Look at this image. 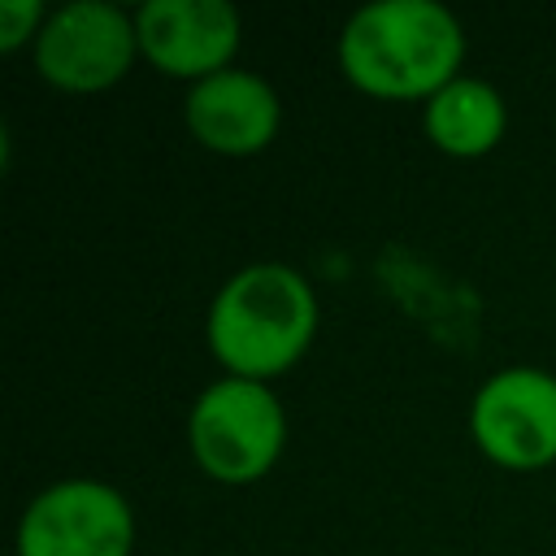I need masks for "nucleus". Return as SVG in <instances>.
Segmentation results:
<instances>
[{"label":"nucleus","instance_id":"6e6552de","mask_svg":"<svg viewBox=\"0 0 556 556\" xmlns=\"http://www.w3.org/2000/svg\"><path fill=\"white\" fill-rule=\"evenodd\" d=\"M187 130L200 148L217 156H256L278 139L282 100L252 70H222L195 83L182 100Z\"/></svg>","mask_w":556,"mask_h":556},{"label":"nucleus","instance_id":"423d86ee","mask_svg":"<svg viewBox=\"0 0 556 556\" xmlns=\"http://www.w3.org/2000/svg\"><path fill=\"white\" fill-rule=\"evenodd\" d=\"M473 447L513 473L556 465V374L534 365L495 369L469 404Z\"/></svg>","mask_w":556,"mask_h":556},{"label":"nucleus","instance_id":"0eeeda50","mask_svg":"<svg viewBox=\"0 0 556 556\" xmlns=\"http://www.w3.org/2000/svg\"><path fill=\"white\" fill-rule=\"evenodd\" d=\"M139 56L178 83H204L235 70L243 17L226 0H143L135 9Z\"/></svg>","mask_w":556,"mask_h":556},{"label":"nucleus","instance_id":"20e7f679","mask_svg":"<svg viewBox=\"0 0 556 556\" xmlns=\"http://www.w3.org/2000/svg\"><path fill=\"white\" fill-rule=\"evenodd\" d=\"M135 56H139L135 13L109 0H70L52 9L35 39L39 78L70 96L109 91L130 74Z\"/></svg>","mask_w":556,"mask_h":556},{"label":"nucleus","instance_id":"f257e3e1","mask_svg":"<svg viewBox=\"0 0 556 556\" xmlns=\"http://www.w3.org/2000/svg\"><path fill=\"white\" fill-rule=\"evenodd\" d=\"M343 78L374 100H430L465 61V26L439 0H374L339 30Z\"/></svg>","mask_w":556,"mask_h":556},{"label":"nucleus","instance_id":"f03ea898","mask_svg":"<svg viewBox=\"0 0 556 556\" xmlns=\"http://www.w3.org/2000/svg\"><path fill=\"white\" fill-rule=\"evenodd\" d=\"M317 291L282 261H256L235 269L204 317V339L213 361L230 378L269 382L287 374L317 339Z\"/></svg>","mask_w":556,"mask_h":556},{"label":"nucleus","instance_id":"1a4fd4ad","mask_svg":"<svg viewBox=\"0 0 556 556\" xmlns=\"http://www.w3.org/2000/svg\"><path fill=\"white\" fill-rule=\"evenodd\" d=\"M421 126H426V139L443 156L473 161V156H486L504 139L508 104L486 78L460 74L421 104Z\"/></svg>","mask_w":556,"mask_h":556},{"label":"nucleus","instance_id":"9d476101","mask_svg":"<svg viewBox=\"0 0 556 556\" xmlns=\"http://www.w3.org/2000/svg\"><path fill=\"white\" fill-rule=\"evenodd\" d=\"M48 9L39 0H0V52H17L39 39Z\"/></svg>","mask_w":556,"mask_h":556},{"label":"nucleus","instance_id":"39448f33","mask_svg":"<svg viewBox=\"0 0 556 556\" xmlns=\"http://www.w3.org/2000/svg\"><path fill=\"white\" fill-rule=\"evenodd\" d=\"M17 556H130V500L100 478L48 482L17 517Z\"/></svg>","mask_w":556,"mask_h":556},{"label":"nucleus","instance_id":"7ed1b4c3","mask_svg":"<svg viewBox=\"0 0 556 556\" xmlns=\"http://www.w3.org/2000/svg\"><path fill=\"white\" fill-rule=\"evenodd\" d=\"M187 443L195 465L222 486L261 482L287 447V413L269 382L217 378L187 413Z\"/></svg>","mask_w":556,"mask_h":556}]
</instances>
